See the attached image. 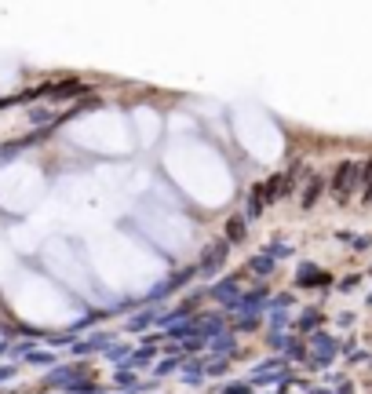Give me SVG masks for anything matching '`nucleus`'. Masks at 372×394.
I'll use <instances>...</instances> for the list:
<instances>
[{
	"label": "nucleus",
	"mask_w": 372,
	"mask_h": 394,
	"mask_svg": "<svg viewBox=\"0 0 372 394\" xmlns=\"http://www.w3.org/2000/svg\"><path fill=\"white\" fill-rule=\"evenodd\" d=\"M358 175H361V168L354 165V161H343L336 168V179H332V187H336V194L339 197H347L351 190H354V183H358Z\"/></svg>",
	"instance_id": "nucleus-1"
},
{
	"label": "nucleus",
	"mask_w": 372,
	"mask_h": 394,
	"mask_svg": "<svg viewBox=\"0 0 372 394\" xmlns=\"http://www.w3.org/2000/svg\"><path fill=\"white\" fill-rule=\"evenodd\" d=\"M325 190V179H310V187H306V194H303V204L310 208V204H314L318 201V194Z\"/></svg>",
	"instance_id": "nucleus-2"
},
{
	"label": "nucleus",
	"mask_w": 372,
	"mask_h": 394,
	"mask_svg": "<svg viewBox=\"0 0 372 394\" xmlns=\"http://www.w3.org/2000/svg\"><path fill=\"white\" fill-rule=\"evenodd\" d=\"M299 281H303V285H314V281H325V278H321V270L303 266V270H299Z\"/></svg>",
	"instance_id": "nucleus-3"
}]
</instances>
